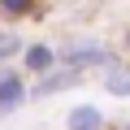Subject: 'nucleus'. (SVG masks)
Listing matches in <instances>:
<instances>
[{
	"mask_svg": "<svg viewBox=\"0 0 130 130\" xmlns=\"http://www.w3.org/2000/svg\"><path fill=\"white\" fill-rule=\"evenodd\" d=\"M30 100V83L22 70H0V117L18 113L22 104Z\"/></svg>",
	"mask_w": 130,
	"mask_h": 130,
	"instance_id": "f257e3e1",
	"label": "nucleus"
},
{
	"mask_svg": "<svg viewBox=\"0 0 130 130\" xmlns=\"http://www.w3.org/2000/svg\"><path fill=\"white\" fill-rule=\"evenodd\" d=\"M121 130H130V117H126V126H121Z\"/></svg>",
	"mask_w": 130,
	"mask_h": 130,
	"instance_id": "1a4fd4ad",
	"label": "nucleus"
},
{
	"mask_svg": "<svg viewBox=\"0 0 130 130\" xmlns=\"http://www.w3.org/2000/svg\"><path fill=\"white\" fill-rule=\"evenodd\" d=\"M0 13H5L9 22H18V18H30V13H35V0H0Z\"/></svg>",
	"mask_w": 130,
	"mask_h": 130,
	"instance_id": "0eeeda50",
	"label": "nucleus"
},
{
	"mask_svg": "<svg viewBox=\"0 0 130 130\" xmlns=\"http://www.w3.org/2000/svg\"><path fill=\"white\" fill-rule=\"evenodd\" d=\"M56 70H61V52H56L52 43H26V52H22V74L48 78V74H56Z\"/></svg>",
	"mask_w": 130,
	"mask_h": 130,
	"instance_id": "f03ea898",
	"label": "nucleus"
},
{
	"mask_svg": "<svg viewBox=\"0 0 130 130\" xmlns=\"http://www.w3.org/2000/svg\"><path fill=\"white\" fill-rule=\"evenodd\" d=\"M18 52H26V39H22L18 26H5V30H0V70H9V61Z\"/></svg>",
	"mask_w": 130,
	"mask_h": 130,
	"instance_id": "423d86ee",
	"label": "nucleus"
},
{
	"mask_svg": "<svg viewBox=\"0 0 130 130\" xmlns=\"http://www.w3.org/2000/svg\"><path fill=\"white\" fill-rule=\"evenodd\" d=\"M126 52H130V30H126Z\"/></svg>",
	"mask_w": 130,
	"mask_h": 130,
	"instance_id": "6e6552de",
	"label": "nucleus"
},
{
	"mask_svg": "<svg viewBox=\"0 0 130 130\" xmlns=\"http://www.w3.org/2000/svg\"><path fill=\"white\" fill-rule=\"evenodd\" d=\"M104 91H108L113 100H130V65H126V61H117L113 70L104 74Z\"/></svg>",
	"mask_w": 130,
	"mask_h": 130,
	"instance_id": "39448f33",
	"label": "nucleus"
},
{
	"mask_svg": "<svg viewBox=\"0 0 130 130\" xmlns=\"http://www.w3.org/2000/svg\"><path fill=\"white\" fill-rule=\"evenodd\" d=\"M78 83H83V74H74V70H56V74L30 83V100H48V95H56V91H65V87H78Z\"/></svg>",
	"mask_w": 130,
	"mask_h": 130,
	"instance_id": "7ed1b4c3",
	"label": "nucleus"
},
{
	"mask_svg": "<svg viewBox=\"0 0 130 130\" xmlns=\"http://www.w3.org/2000/svg\"><path fill=\"white\" fill-rule=\"evenodd\" d=\"M65 130H108V117L95 104H74L65 113Z\"/></svg>",
	"mask_w": 130,
	"mask_h": 130,
	"instance_id": "20e7f679",
	"label": "nucleus"
}]
</instances>
